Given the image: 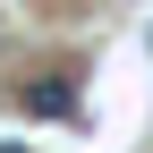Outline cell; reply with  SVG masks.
Here are the masks:
<instances>
[{
    "label": "cell",
    "mask_w": 153,
    "mask_h": 153,
    "mask_svg": "<svg viewBox=\"0 0 153 153\" xmlns=\"http://www.w3.org/2000/svg\"><path fill=\"white\" fill-rule=\"evenodd\" d=\"M17 102H26L34 119H76V85H60V76H34V85H17Z\"/></svg>",
    "instance_id": "cell-1"
},
{
    "label": "cell",
    "mask_w": 153,
    "mask_h": 153,
    "mask_svg": "<svg viewBox=\"0 0 153 153\" xmlns=\"http://www.w3.org/2000/svg\"><path fill=\"white\" fill-rule=\"evenodd\" d=\"M0 153H26V145H0Z\"/></svg>",
    "instance_id": "cell-2"
}]
</instances>
